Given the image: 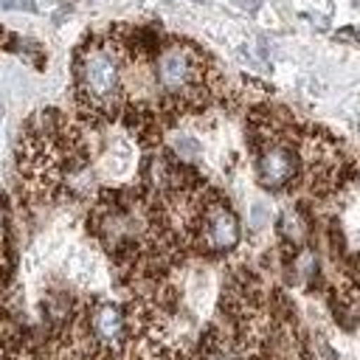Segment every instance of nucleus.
Here are the masks:
<instances>
[{
    "mask_svg": "<svg viewBox=\"0 0 360 360\" xmlns=\"http://www.w3.org/2000/svg\"><path fill=\"white\" fill-rule=\"evenodd\" d=\"M129 48L124 28L90 37L73 56L76 104L98 121H112L129 98Z\"/></svg>",
    "mask_w": 360,
    "mask_h": 360,
    "instance_id": "nucleus-1",
    "label": "nucleus"
},
{
    "mask_svg": "<svg viewBox=\"0 0 360 360\" xmlns=\"http://www.w3.org/2000/svg\"><path fill=\"white\" fill-rule=\"evenodd\" d=\"M214 65L188 39H163L152 56V82L172 110H200L214 96Z\"/></svg>",
    "mask_w": 360,
    "mask_h": 360,
    "instance_id": "nucleus-2",
    "label": "nucleus"
},
{
    "mask_svg": "<svg viewBox=\"0 0 360 360\" xmlns=\"http://www.w3.org/2000/svg\"><path fill=\"white\" fill-rule=\"evenodd\" d=\"M82 329H84V338H87V343L93 346V352H98V354H112V352H121L124 343H127L129 318H127V312H124L118 304L98 301V304H93V307L84 312Z\"/></svg>",
    "mask_w": 360,
    "mask_h": 360,
    "instance_id": "nucleus-3",
    "label": "nucleus"
}]
</instances>
